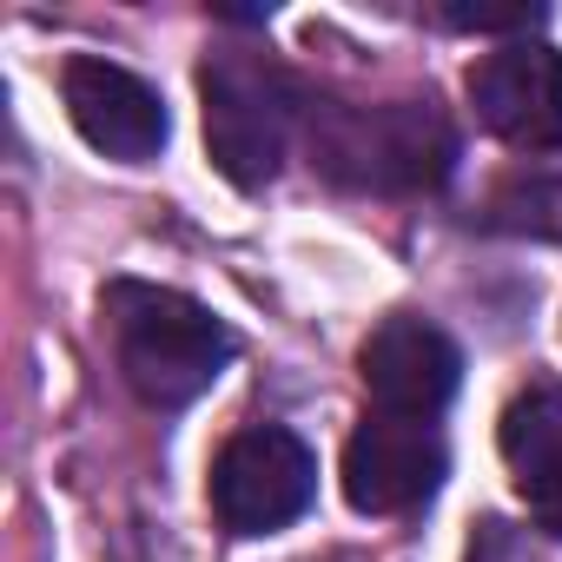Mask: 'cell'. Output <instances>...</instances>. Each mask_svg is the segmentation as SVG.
<instances>
[{
  "label": "cell",
  "mask_w": 562,
  "mask_h": 562,
  "mask_svg": "<svg viewBox=\"0 0 562 562\" xmlns=\"http://www.w3.org/2000/svg\"><path fill=\"white\" fill-rule=\"evenodd\" d=\"M312 166L345 192H437L457 172V133L437 106H312Z\"/></svg>",
  "instance_id": "1"
},
{
  "label": "cell",
  "mask_w": 562,
  "mask_h": 562,
  "mask_svg": "<svg viewBox=\"0 0 562 562\" xmlns=\"http://www.w3.org/2000/svg\"><path fill=\"white\" fill-rule=\"evenodd\" d=\"M106 318H113V345H120V371L126 384L153 404V411H179L199 391L218 384L225 358H232V331L186 292L166 285H106Z\"/></svg>",
  "instance_id": "2"
},
{
  "label": "cell",
  "mask_w": 562,
  "mask_h": 562,
  "mask_svg": "<svg viewBox=\"0 0 562 562\" xmlns=\"http://www.w3.org/2000/svg\"><path fill=\"white\" fill-rule=\"evenodd\" d=\"M199 100H205V153H212V166L238 192L271 186L278 166H285V146H292L299 87L265 54H212L199 67Z\"/></svg>",
  "instance_id": "3"
},
{
  "label": "cell",
  "mask_w": 562,
  "mask_h": 562,
  "mask_svg": "<svg viewBox=\"0 0 562 562\" xmlns=\"http://www.w3.org/2000/svg\"><path fill=\"white\" fill-rule=\"evenodd\" d=\"M318 496V457L285 424L238 430L212 463V516L232 536H278Z\"/></svg>",
  "instance_id": "4"
},
{
  "label": "cell",
  "mask_w": 562,
  "mask_h": 562,
  "mask_svg": "<svg viewBox=\"0 0 562 562\" xmlns=\"http://www.w3.org/2000/svg\"><path fill=\"white\" fill-rule=\"evenodd\" d=\"M450 470V450H443V430L424 424V417H364L358 437L345 443V496L351 509L364 516H404L417 503L437 496Z\"/></svg>",
  "instance_id": "5"
},
{
  "label": "cell",
  "mask_w": 562,
  "mask_h": 562,
  "mask_svg": "<svg viewBox=\"0 0 562 562\" xmlns=\"http://www.w3.org/2000/svg\"><path fill=\"white\" fill-rule=\"evenodd\" d=\"M60 100H67L74 133H80L93 153L120 159V166L159 159V146H166V133H172L166 100H159L139 74H126V67H113V60H93V54L67 60Z\"/></svg>",
  "instance_id": "6"
},
{
  "label": "cell",
  "mask_w": 562,
  "mask_h": 562,
  "mask_svg": "<svg viewBox=\"0 0 562 562\" xmlns=\"http://www.w3.org/2000/svg\"><path fill=\"white\" fill-rule=\"evenodd\" d=\"M470 106L496 139L522 153H562V54L536 41L483 54L470 67Z\"/></svg>",
  "instance_id": "7"
},
{
  "label": "cell",
  "mask_w": 562,
  "mask_h": 562,
  "mask_svg": "<svg viewBox=\"0 0 562 562\" xmlns=\"http://www.w3.org/2000/svg\"><path fill=\"white\" fill-rule=\"evenodd\" d=\"M358 371H364V391H371L378 411L437 424V411H443V404L457 397V384H463V351H457L437 325H424V318H384V325L364 338Z\"/></svg>",
  "instance_id": "8"
},
{
  "label": "cell",
  "mask_w": 562,
  "mask_h": 562,
  "mask_svg": "<svg viewBox=\"0 0 562 562\" xmlns=\"http://www.w3.org/2000/svg\"><path fill=\"white\" fill-rule=\"evenodd\" d=\"M503 463L529 509L562 536V384H529L503 411Z\"/></svg>",
  "instance_id": "9"
},
{
  "label": "cell",
  "mask_w": 562,
  "mask_h": 562,
  "mask_svg": "<svg viewBox=\"0 0 562 562\" xmlns=\"http://www.w3.org/2000/svg\"><path fill=\"white\" fill-rule=\"evenodd\" d=\"M470 562H542V549L509 522H483L476 542H470Z\"/></svg>",
  "instance_id": "10"
},
{
  "label": "cell",
  "mask_w": 562,
  "mask_h": 562,
  "mask_svg": "<svg viewBox=\"0 0 562 562\" xmlns=\"http://www.w3.org/2000/svg\"><path fill=\"white\" fill-rule=\"evenodd\" d=\"M443 21H450V27H470V34H503V27L529 34V27H542V8H509V14H490V8H450Z\"/></svg>",
  "instance_id": "11"
}]
</instances>
